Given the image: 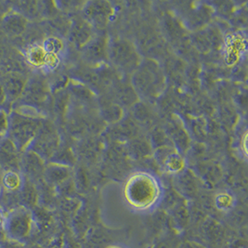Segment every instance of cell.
Instances as JSON below:
<instances>
[{"mask_svg":"<svg viewBox=\"0 0 248 248\" xmlns=\"http://www.w3.org/2000/svg\"><path fill=\"white\" fill-rule=\"evenodd\" d=\"M124 202L136 213L147 214L154 211L161 202L163 191L155 177L138 172L125 181L123 189Z\"/></svg>","mask_w":248,"mask_h":248,"instance_id":"1","label":"cell"},{"mask_svg":"<svg viewBox=\"0 0 248 248\" xmlns=\"http://www.w3.org/2000/svg\"><path fill=\"white\" fill-rule=\"evenodd\" d=\"M37 129L36 122L26 115L14 113L9 118L8 133L10 134V140L18 149L31 142L37 133Z\"/></svg>","mask_w":248,"mask_h":248,"instance_id":"2","label":"cell"},{"mask_svg":"<svg viewBox=\"0 0 248 248\" xmlns=\"http://www.w3.org/2000/svg\"><path fill=\"white\" fill-rule=\"evenodd\" d=\"M33 217L26 208H16L5 217L4 228L7 234L14 240L21 241L30 235Z\"/></svg>","mask_w":248,"mask_h":248,"instance_id":"3","label":"cell"},{"mask_svg":"<svg viewBox=\"0 0 248 248\" xmlns=\"http://www.w3.org/2000/svg\"><path fill=\"white\" fill-rule=\"evenodd\" d=\"M20 165L18 148L10 139L0 140V166L7 171L15 170Z\"/></svg>","mask_w":248,"mask_h":248,"instance_id":"4","label":"cell"},{"mask_svg":"<svg viewBox=\"0 0 248 248\" xmlns=\"http://www.w3.org/2000/svg\"><path fill=\"white\" fill-rule=\"evenodd\" d=\"M2 185L7 192H18L23 187V181L15 170H9L2 178Z\"/></svg>","mask_w":248,"mask_h":248,"instance_id":"5","label":"cell"},{"mask_svg":"<svg viewBox=\"0 0 248 248\" xmlns=\"http://www.w3.org/2000/svg\"><path fill=\"white\" fill-rule=\"evenodd\" d=\"M234 198L228 192H220L215 197V205L219 211H229L233 207Z\"/></svg>","mask_w":248,"mask_h":248,"instance_id":"6","label":"cell"},{"mask_svg":"<svg viewBox=\"0 0 248 248\" xmlns=\"http://www.w3.org/2000/svg\"><path fill=\"white\" fill-rule=\"evenodd\" d=\"M5 89L8 91V93L14 98V96H17L20 94L23 89V83L21 79L11 78L9 82H6Z\"/></svg>","mask_w":248,"mask_h":248,"instance_id":"7","label":"cell"},{"mask_svg":"<svg viewBox=\"0 0 248 248\" xmlns=\"http://www.w3.org/2000/svg\"><path fill=\"white\" fill-rule=\"evenodd\" d=\"M9 129V117L7 114L0 111V136L6 135Z\"/></svg>","mask_w":248,"mask_h":248,"instance_id":"8","label":"cell"},{"mask_svg":"<svg viewBox=\"0 0 248 248\" xmlns=\"http://www.w3.org/2000/svg\"><path fill=\"white\" fill-rule=\"evenodd\" d=\"M129 248L127 247H124L123 245H118V244H115V245H112V246H109L108 248Z\"/></svg>","mask_w":248,"mask_h":248,"instance_id":"9","label":"cell"},{"mask_svg":"<svg viewBox=\"0 0 248 248\" xmlns=\"http://www.w3.org/2000/svg\"><path fill=\"white\" fill-rule=\"evenodd\" d=\"M4 223H5V217L0 213V227L2 226L4 227Z\"/></svg>","mask_w":248,"mask_h":248,"instance_id":"10","label":"cell"}]
</instances>
